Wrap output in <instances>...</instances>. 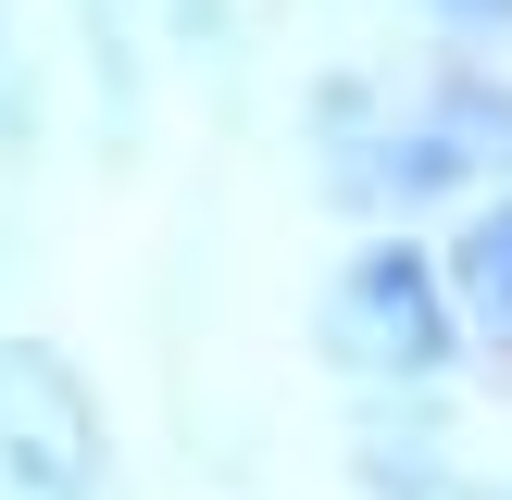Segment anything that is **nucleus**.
I'll return each instance as SVG.
<instances>
[{
  "mask_svg": "<svg viewBox=\"0 0 512 500\" xmlns=\"http://www.w3.org/2000/svg\"><path fill=\"white\" fill-rule=\"evenodd\" d=\"M0 500H113L100 375L50 325H0Z\"/></svg>",
  "mask_w": 512,
  "mask_h": 500,
  "instance_id": "7ed1b4c3",
  "label": "nucleus"
},
{
  "mask_svg": "<svg viewBox=\"0 0 512 500\" xmlns=\"http://www.w3.org/2000/svg\"><path fill=\"white\" fill-rule=\"evenodd\" d=\"M300 188L338 225H425V238L475 200L463 175H450V150L425 138L413 75L375 63V50H325V63L300 75Z\"/></svg>",
  "mask_w": 512,
  "mask_h": 500,
  "instance_id": "f03ea898",
  "label": "nucleus"
},
{
  "mask_svg": "<svg viewBox=\"0 0 512 500\" xmlns=\"http://www.w3.org/2000/svg\"><path fill=\"white\" fill-rule=\"evenodd\" d=\"M313 363L338 375V400H450L475 375L425 225H350L338 238V263L313 275Z\"/></svg>",
  "mask_w": 512,
  "mask_h": 500,
  "instance_id": "f257e3e1",
  "label": "nucleus"
},
{
  "mask_svg": "<svg viewBox=\"0 0 512 500\" xmlns=\"http://www.w3.org/2000/svg\"><path fill=\"white\" fill-rule=\"evenodd\" d=\"M50 150V63L25 50V0H0V175Z\"/></svg>",
  "mask_w": 512,
  "mask_h": 500,
  "instance_id": "0eeeda50",
  "label": "nucleus"
},
{
  "mask_svg": "<svg viewBox=\"0 0 512 500\" xmlns=\"http://www.w3.org/2000/svg\"><path fill=\"white\" fill-rule=\"evenodd\" d=\"M413 113H425V138L450 150V175H463L475 200L512 188V63L425 50V63H413Z\"/></svg>",
  "mask_w": 512,
  "mask_h": 500,
  "instance_id": "39448f33",
  "label": "nucleus"
},
{
  "mask_svg": "<svg viewBox=\"0 0 512 500\" xmlns=\"http://www.w3.org/2000/svg\"><path fill=\"white\" fill-rule=\"evenodd\" d=\"M438 275H450V313H463L475 375H512V188L463 200L438 225Z\"/></svg>",
  "mask_w": 512,
  "mask_h": 500,
  "instance_id": "423d86ee",
  "label": "nucleus"
},
{
  "mask_svg": "<svg viewBox=\"0 0 512 500\" xmlns=\"http://www.w3.org/2000/svg\"><path fill=\"white\" fill-rule=\"evenodd\" d=\"M400 13L425 50H475V63H512V0H375Z\"/></svg>",
  "mask_w": 512,
  "mask_h": 500,
  "instance_id": "6e6552de",
  "label": "nucleus"
},
{
  "mask_svg": "<svg viewBox=\"0 0 512 500\" xmlns=\"http://www.w3.org/2000/svg\"><path fill=\"white\" fill-rule=\"evenodd\" d=\"M338 475H350V500H463L475 450L450 425V400H350L338 413Z\"/></svg>",
  "mask_w": 512,
  "mask_h": 500,
  "instance_id": "20e7f679",
  "label": "nucleus"
},
{
  "mask_svg": "<svg viewBox=\"0 0 512 500\" xmlns=\"http://www.w3.org/2000/svg\"><path fill=\"white\" fill-rule=\"evenodd\" d=\"M463 500H512V475H488V463H475V488H463Z\"/></svg>",
  "mask_w": 512,
  "mask_h": 500,
  "instance_id": "1a4fd4ad",
  "label": "nucleus"
}]
</instances>
